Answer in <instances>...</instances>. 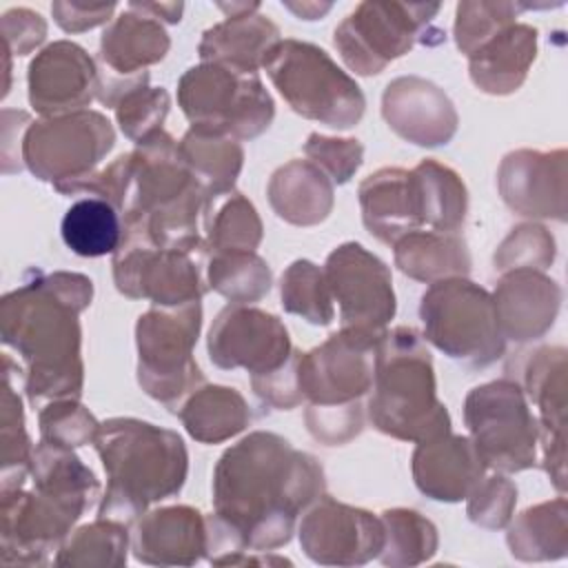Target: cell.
Returning <instances> with one entry per match:
<instances>
[{
    "instance_id": "1",
    "label": "cell",
    "mask_w": 568,
    "mask_h": 568,
    "mask_svg": "<svg viewBox=\"0 0 568 568\" xmlns=\"http://www.w3.org/2000/svg\"><path fill=\"white\" fill-rule=\"evenodd\" d=\"M324 493L315 457L275 433H251L231 446L213 473V508L206 517L211 564H242V552L284 546L300 510Z\"/></svg>"
},
{
    "instance_id": "2",
    "label": "cell",
    "mask_w": 568,
    "mask_h": 568,
    "mask_svg": "<svg viewBox=\"0 0 568 568\" xmlns=\"http://www.w3.org/2000/svg\"><path fill=\"white\" fill-rule=\"evenodd\" d=\"M93 284L80 273L27 271L22 284L0 302V335L24 362V393L31 406L78 399L82 393L80 322Z\"/></svg>"
},
{
    "instance_id": "3",
    "label": "cell",
    "mask_w": 568,
    "mask_h": 568,
    "mask_svg": "<svg viewBox=\"0 0 568 568\" xmlns=\"http://www.w3.org/2000/svg\"><path fill=\"white\" fill-rule=\"evenodd\" d=\"M93 446L106 473V493L98 508L102 519L129 524L184 486L189 455L182 437L169 428L113 417L98 426Z\"/></svg>"
},
{
    "instance_id": "4",
    "label": "cell",
    "mask_w": 568,
    "mask_h": 568,
    "mask_svg": "<svg viewBox=\"0 0 568 568\" xmlns=\"http://www.w3.org/2000/svg\"><path fill=\"white\" fill-rule=\"evenodd\" d=\"M368 417L373 426L404 442H424L450 430L437 399L433 359L424 337L408 326L384 331L375 351Z\"/></svg>"
},
{
    "instance_id": "5",
    "label": "cell",
    "mask_w": 568,
    "mask_h": 568,
    "mask_svg": "<svg viewBox=\"0 0 568 568\" xmlns=\"http://www.w3.org/2000/svg\"><path fill=\"white\" fill-rule=\"evenodd\" d=\"M262 67L295 113L333 129H351L359 122L366 106L364 93L324 49L280 40Z\"/></svg>"
},
{
    "instance_id": "6",
    "label": "cell",
    "mask_w": 568,
    "mask_h": 568,
    "mask_svg": "<svg viewBox=\"0 0 568 568\" xmlns=\"http://www.w3.org/2000/svg\"><path fill=\"white\" fill-rule=\"evenodd\" d=\"M178 102L191 129L251 140L268 129L275 109L255 71L217 62L189 69L178 84Z\"/></svg>"
},
{
    "instance_id": "7",
    "label": "cell",
    "mask_w": 568,
    "mask_h": 568,
    "mask_svg": "<svg viewBox=\"0 0 568 568\" xmlns=\"http://www.w3.org/2000/svg\"><path fill=\"white\" fill-rule=\"evenodd\" d=\"M424 339L444 355L481 368L504 353V335L493 295L466 277L433 282L422 295Z\"/></svg>"
},
{
    "instance_id": "8",
    "label": "cell",
    "mask_w": 568,
    "mask_h": 568,
    "mask_svg": "<svg viewBox=\"0 0 568 568\" xmlns=\"http://www.w3.org/2000/svg\"><path fill=\"white\" fill-rule=\"evenodd\" d=\"M200 324V302L151 308L138 320V382L146 395L169 408L182 406V399L204 384L193 359Z\"/></svg>"
},
{
    "instance_id": "9",
    "label": "cell",
    "mask_w": 568,
    "mask_h": 568,
    "mask_svg": "<svg viewBox=\"0 0 568 568\" xmlns=\"http://www.w3.org/2000/svg\"><path fill=\"white\" fill-rule=\"evenodd\" d=\"M206 248V242L164 248L153 242L144 222L126 220L120 248L113 253L115 286L126 297H144L158 306L200 302L206 291L202 277V255Z\"/></svg>"
},
{
    "instance_id": "10",
    "label": "cell",
    "mask_w": 568,
    "mask_h": 568,
    "mask_svg": "<svg viewBox=\"0 0 568 568\" xmlns=\"http://www.w3.org/2000/svg\"><path fill=\"white\" fill-rule=\"evenodd\" d=\"M464 419L486 466L501 473L535 466L539 424L517 382L497 379L473 388L464 404Z\"/></svg>"
},
{
    "instance_id": "11",
    "label": "cell",
    "mask_w": 568,
    "mask_h": 568,
    "mask_svg": "<svg viewBox=\"0 0 568 568\" xmlns=\"http://www.w3.org/2000/svg\"><path fill=\"white\" fill-rule=\"evenodd\" d=\"M113 142V126L98 111L84 109L53 115L27 126L22 162L36 178L62 189L95 173Z\"/></svg>"
},
{
    "instance_id": "12",
    "label": "cell",
    "mask_w": 568,
    "mask_h": 568,
    "mask_svg": "<svg viewBox=\"0 0 568 568\" xmlns=\"http://www.w3.org/2000/svg\"><path fill=\"white\" fill-rule=\"evenodd\" d=\"M93 497L51 488H2V561L47 564Z\"/></svg>"
},
{
    "instance_id": "13",
    "label": "cell",
    "mask_w": 568,
    "mask_h": 568,
    "mask_svg": "<svg viewBox=\"0 0 568 568\" xmlns=\"http://www.w3.org/2000/svg\"><path fill=\"white\" fill-rule=\"evenodd\" d=\"M439 4L362 2L335 29V47L346 67L359 75L379 73L390 60L410 51L422 33H430V20Z\"/></svg>"
},
{
    "instance_id": "14",
    "label": "cell",
    "mask_w": 568,
    "mask_h": 568,
    "mask_svg": "<svg viewBox=\"0 0 568 568\" xmlns=\"http://www.w3.org/2000/svg\"><path fill=\"white\" fill-rule=\"evenodd\" d=\"M324 275L339 306L342 328L382 335L395 315V293L388 266L357 242L337 246Z\"/></svg>"
},
{
    "instance_id": "15",
    "label": "cell",
    "mask_w": 568,
    "mask_h": 568,
    "mask_svg": "<svg viewBox=\"0 0 568 568\" xmlns=\"http://www.w3.org/2000/svg\"><path fill=\"white\" fill-rule=\"evenodd\" d=\"M382 335L339 328L322 346L300 353L297 382L302 397L315 406L357 402L373 386L375 351Z\"/></svg>"
},
{
    "instance_id": "16",
    "label": "cell",
    "mask_w": 568,
    "mask_h": 568,
    "mask_svg": "<svg viewBox=\"0 0 568 568\" xmlns=\"http://www.w3.org/2000/svg\"><path fill=\"white\" fill-rule=\"evenodd\" d=\"M169 51V36L158 18L131 2L102 33L98 100L115 106L129 91L146 84L144 67L160 62Z\"/></svg>"
},
{
    "instance_id": "17",
    "label": "cell",
    "mask_w": 568,
    "mask_h": 568,
    "mask_svg": "<svg viewBox=\"0 0 568 568\" xmlns=\"http://www.w3.org/2000/svg\"><path fill=\"white\" fill-rule=\"evenodd\" d=\"M302 550L324 566H359L379 557L384 524L362 508L320 495L300 524Z\"/></svg>"
},
{
    "instance_id": "18",
    "label": "cell",
    "mask_w": 568,
    "mask_h": 568,
    "mask_svg": "<svg viewBox=\"0 0 568 568\" xmlns=\"http://www.w3.org/2000/svg\"><path fill=\"white\" fill-rule=\"evenodd\" d=\"M293 355L286 326L271 313L244 304H231L215 317L209 331V357L220 368H246L262 377Z\"/></svg>"
},
{
    "instance_id": "19",
    "label": "cell",
    "mask_w": 568,
    "mask_h": 568,
    "mask_svg": "<svg viewBox=\"0 0 568 568\" xmlns=\"http://www.w3.org/2000/svg\"><path fill=\"white\" fill-rule=\"evenodd\" d=\"M29 104L44 118L84 111L98 95V64L69 40L44 47L29 64Z\"/></svg>"
},
{
    "instance_id": "20",
    "label": "cell",
    "mask_w": 568,
    "mask_h": 568,
    "mask_svg": "<svg viewBox=\"0 0 568 568\" xmlns=\"http://www.w3.org/2000/svg\"><path fill=\"white\" fill-rule=\"evenodd\" d=\"M382 115L399 138L419 146L446 144L457 129L453 102L433 82L415 75L386 87Z\"/></svg>"
},
{
    "instance_id": "21",
    "label": "cell",
    "mask_w": 568,
    "mask_h": 568,
    "mask_svg": "<svg viewBox=\"0 0 568 568\" xmlns=\"http://www.w3.org/2000/svg\"><path fill=\"white\" fill-rule=\"evenodd\" d=\"M486 464L470 437L437 435L417 442L413 453V479L417 488L437 501H462L484 479Z\"/></svg>"
},
{
    "instance_id": "22",
    "label": "cell",
    "mask_w": 568,
    "mask_h": 568,
    "mask_svg": "<svg viewBox=\"0 0 568 568\" xmlns=\"http://www.w3.org/2000/svg\"><path fill=\"white\" fill-rule=\"evenodd\" d=\"M564 151L537 153L515 151L499 166V191L504 202L521 215L564 220Z\"/></svg>"
},
{
    "instance_id": "23",
    "label": "cell",
    "mask_w": 568,
    "mask_h": 568,
    "mask_svg": "<svg viewBox=\"0 0 568 568\" xmlns=\"http://www.w3.org/2000/svg\"><path fill=\"white\" fill-rule=\"evenodd\" d=\"M206 517L191 506L144 513L131 535L138 561L155 566H191L206 555Z\"/></svg>"
},
{
    "instance_id": "24",
    "label": "cell",
    "mask_w": 568,
    "mask_h": 568,
    "mask_svg": "<svg viewBox=\"0 0 568 568\" xmlns=\"http://www.w3.org/2000/svg\"><path fill=\"white\" fill-rule=\"evenodd\" d=\"M559 300V286L535 268L504 273L493 295L501 335L515 342L544 335L557 315Z\"/></svg>"
},
{
    "instance_id": "25",
    "label": "cell",
    "mask_w": 568,
    "mask_h": 568,
    "mask_svg": "<svg viewBox=\"0 0 568 568\" xmlns=\"http://www.w3.org/2000/svg\"><path fill=\"white\" fill-rule=\"evenodd\" d=\"M362 220L382 242L395 244L399 237L424 226L417 178L404 169H379L359 184Z\"/></svg>"
},
{
    "instance_id": "26",
    "label": "cell",
    "mask_w": 568,
    "mask_h": 568,
    "mask_svg": "<svg viewBox=\"0 0 568 568\" xmlns=\"http://www.w3.org/2000/svg\"><path fill=\"white\" fill-rule=\"evenodd\" d=\"M220 9L229 11V16L204 33L197 47L200 58L204 62L257 73L266 53L280 42L277 27L255 13L260 4H220Z\"/></svg>"
},
{
    "instance_id": "27",
    "label": "cell",
    "mask_w": 568,
    "mask_h": 568,
    "mask_svg": "<svg viewBox=\"0 0 568 568\" xmlns=\"http://www.w3.org/2000/svg\"><path fill=\"white\" fill-rule=\"evenodd\" d=\"M537 31L528 24H508L484 47H479L470 60V80L486 93L515 91L535 60Z\"/></svg>"
},
{
    "instance_id": "28",
    "label": "cell",
    "mask_w": 568,
    "mask_h": 568,
    "mask_svg": "<svg viewBox=\"0 0 568 568\" xmlns=\"http://www.w3.org/2000/svg\"><path fill=\"white\" fill-rule=\"evenodd\" d=\"M273 211L297 226H311L333 209V182L311 160H291L280 166L268 182Z\"/></svg>"
},
{
    "instance_id": "29",
    "label": "cell",
    "mask_w": 568,
    "mask_h": 568,
    "mask_svg": "<svg viewBox=\"0 0 568 568\" xmlns=\"http://www.w3.org/2000/svg\"><path fill=\"white\" fill-rule=\"evenodd\" d=\"M393 246L399 271L419 282L433 284L448 277H466L470 271L466 242L457 233L413 231Z\"/></svg>"
},
{
    "instance_id": "30",
    "label": "cell",
    "mask_w": 568,
    "mask_h": 568,
    "mask_svg": "<svg viewBox=\"0 0 568 568\" xmlns=\"http://www.w3.org/2000/svg\"><path fill=\"white\" fill-rule=\"evenodd\" d=\"M180 419L193 439L220 444L248 426L251 410L235 388L202 384L180 406Z\"/></svg>"
},
{
    "instance_id": "31",
    "label": "cell",
    "mask_w": 568,
    "mask_h": 568,
    "mask_svg": "<svg viewBox=\"0 0 568 568\" xmlns=\"http://www.w3.org/2000/svg\"><path fill=\"white\" fill-rule=\"evenodd\" d=\"M60 233L75 255L102 257L120 248L124 222L111 202L102 197H82L64 213Z\"/></svg>"
},
{
    "instance_id": "32",
    "label": "cell",
    "mask_w": 568,
    "mask_h": 568,
    "mask_svg": "<svg viewBox=\"0 0 568 568\" xmlns=\"http://www.w3.org/2000/svg\"><path fill=\"white\" fill-rule=\"evenodd\" d=\"M180 151L206 197L233 191L244 160L235 138L189 129L180 142Z\"/></svg>"
},
{
    "instance_id": "33",
    "label": "cell",
    "mask_w": 568,
    "mask_h": 568,
    "mask_svg": "<svg viewBox=\"0 0 568 568\" xmlns=\"http://www.w3.org/2000/svg\"><path fill=\"white\" fill-rule=\"evenodd\" d=\"M202 213L211 251H255L262 240V222L255 206L237 191L206 197Z\"/></svg>"
},
{
    "instance_id": "34",
    "label": "cell",
    "mask_w": 568,
    "mask_h": 568,
    "mask_svg": "<svg viewBox=\"0 0 568 568\" xmlns=\"http://www.w3.org/2000/svg\"><path fill=\"white\" fill-rule=\"evenodd\" d=\"M422 197V217L428 231L457 233L466 217V186L459 175L435 162L424 160L413 169Z\"/></svg>"
},
{
    "instance_id": "35",
    "label": "cell",
    "mask_w": 568,
    "mask_h": 568,
    "mask_svg": "<svg viewBox=\"0 0 568 568\" xmlns=\"http://www.w3.org/2000/svg\"><path fill=\"white\" fill-rule=\"evenodd\" d=\"M508 546L524 561L566 555V501L559 497L521 513L508 530Z\"/></svg>"
},
{
    "instance_id": "36",
    "label": "cell",
    "mask_w": 568,
    "mask_h": 568,
    "mask_svg": "<svg viewBox=\"0 0 568 568\" xmlns=\"http://www.w3.org/2000/svg\"><path fill=\"white\" fill-rule=\"evenodd\" d=\"M129 530L126 524L98 517L71 532L55 557L58 566H89V568H118L126 561Z\"/></svg>"
},
{
    "instance_id": "37",
    "label": "cell",
    "mask_w": 568,
    "mask_h": 568,
    "mask_svg": "<svg viewBox=\"0 0 568 568\" xmlns=\"http://www.w3.org/2000/svg\"><path fill=\"white\" fill-rule=\"evenodd\" d=\"M209 284L231 304H251L271 291L268 264L255 251H213Z\"/></svg>"
},
{
    "instance_id": "38",
    "label": "cell",
    "mask_w": 568,
    "mask_h": 568,
    "mask_svg": "<svg viewBox=\"0 0 568 568\" xmlns=\"http://www.w3.org/2000/svg\"><path fill=\"white\" fill-rule=\"evenodd\" d=\"M384 548L379 552L386 566H415L430 559L437 550V528L415 510L393 508L382 513Z\"/></svg>"
},
{
    "instance_id": "39",
    "label": "cell",
    "mask_w": 568,
    "mask_h": 568,
    "mask_svg": "<svg viewBox=\"0 0 568 568\" xmlns=\"http://www.w3.org/2000/svg\"><path fill=\"white\" fill-rule=\"evenodd\" d=\"M282 306L311 324H331L335 311L324 268L308 260L293 262L282 275Z\"/></svg>"
},
{
    "instance_id": "40",
    "label": "cell",
    "mask_w": 568,
    "mask_h": 568,
    "mask_svg": "<svg viewBox=\"0 0 568 568\" xmlns=\"http://www.w3.org/2000/svg\"><path fill=\"white\" fill-rule=\"evenodd\" d=\"M2 488L22 486L31 475L33 446L24 430V413L20 395L11 386V377L4 375L2 393Z\"/></svg>"
},
{
    "instance_id": "41",
    "label": "cell",
    "mask_w": 568,
    "mask_h": 568,
    "mask_svg": "<svg viewBox=\"0 0 568 568\" xmlns=\"http://www.w3.org/2000/svg\"><path fill=\"white\" fill-rule=\"evenodd\" d=\"M517 4L510 2H462L457 7L455 40L462 53L473 55L501 29L515 22Z\"/></svg>"
},
{
    "instance_id": "42",
    "label": "cell",
    "mask_w": 568,
    "mask_h": 568,
    "mask_svg": "<svg viewBox=\"0 0 568 568\" xmlns=\"http://www.w3.org/2000/svg\"><path fill=\"white\" fill-rule=\"evenodd\" d=\"M38 419L42 442L64 448L93 442L100 426L78 399H53L40 410Z\"/></svg>"
},
{
    "instance_id": "43",
    "label": "cell",
    "mask_w": 568,
    "mask_h": 568,
    "mask_svg": "<svg viewBox=\"0 0 568 568\" xmlns=\"http://www.w3.org/2000/svg\"><path fill=\"white\" fill-rule=\"evenodd\" d=\"M166 113H169V95L162 87L153 89L142 84L129 91L115 104V118L122 133L135 142L160 131Z\"/></svg>"
},
{
    "instance_id": "44",
    "label": "cell",
    "mask_w": 568,
    "mask_h": 568,
    "mask_svg": "<svg viewBox=\"0 0 568 568\" xmlns=\"http://www.w3.org/2000/svg\"><path fill=\"white\" fill-rule=\"evenodd\" d=\"M552 237L541 226H517L495 253V264L499 271H515V268H546L552 260Z\"/></svg>"
},
{
    "instance_id": "45",
    "label": "cell",
    "mask_w": 568,
    "mask_h": 568,
    "mask_svg": "<svg viewBox=\"0 0 568 568\" xmlns=\"http://www.w3.org/2000/svg\"><path fill=\"white\" fill-rule=\"evenodd\" d=\"M517 490L506 477H486L468 495V517L484 528H501L510 521Z\"/></svg>"
},
{
    "instance_id": "46",
    "label": "cell",
    "mask_w": 568,
    "mask_h": 568,
    "mask_svg": "<svg viewBox=\"0 0 568 568\" xmlns=\"http://www.w3.org/2000/svg\"><path fill=\"white\" fill-rule=\"evenodd\" d=\"M304 153L331 178V182L344 184L359 169L364 149L357 140H337L311 133L304 144Z\"/></svg>"
},
{
    "instance_id": "47",
    "label": "cell",
    "mask_w": 568,
    "mask_h": 568,
    "mask_svg": "<svg viewBox=\"0 0 568 568\" xmlns=\"http://www.w3.org/2000/svg\"><path fill=\"white\" fill-rule=\"evenodd\" d=\"M306 424L315 439L324 442L326 446H337L355 437L362 426V406L359 402L342 404V406H315L311 404L306 410Z\"/></svg>"
},
{
    "instance_id": "48",
    "label": "cell",
    "mask_w": 568,
    "mask_h": 568,
    "mask_svg": "<svg viewBox=\"0 0 568 568\" xmlns=\"http://www.w3.org/2000/svg\"><path fill=\"white\" fill-rule=\"evenodd\" d=\"M297 359L300 353L293 351V355L288 357V362L284 366H280L277 371L262 375V377H251L253 390L271 406L275 408H295L297 404L304 402L302 390H300V382H297Z\"/></svg>"
},
{
    "instance_id": "49",
    "label": "cell",
    "mask_w": 568,
    "mask_h": 568,
    "mask_svg": "<svg viewBox=\"0 0 568 568\" xmlns=\"http://www.w3.org/2000/svg\"><path fill=\"white\" fill-rule=\"evenodd\" d=\"M2 36L7 53L24 55L44 40L47 22L31 9H9L2 13Z\"/></svg>"
},
{
    "instance_id": "50",
    "label": "cell",
    "mask_w": 568,
    "mask_h": 568,
    "mask_svg": "<svg viewBox=\"0 0 568 568\" xmlns=\"http://www.w3.org/2000/svg\"><path fill=\"white\" fill-rule=\"evenodd\" d=\"M115 2H53V20L69 33L87 31L109 20Z\"/></svg>"
}]
</instances>
